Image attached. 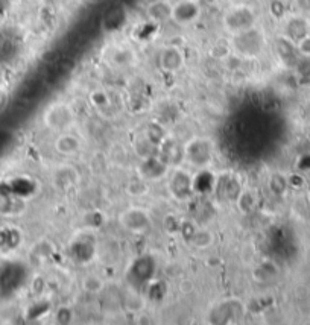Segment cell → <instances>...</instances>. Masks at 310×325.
Listing matches in <instances>:
<instances>
[{
	"mask_svg": "<svg viewBox=\"0 0 310 325\" xmlns=\"http://www.w3.org/2000/svg\"><path fill=\"white\" fill-rule=\"evenodd\" d=\"M103 286H105L103 284V280L97 275H87L81 283L82 290L87 293H99V292H102Z\"/></svg>",
	"mask_w": 310,
	"mask_h": 325,
	"instance_id": "15",
	"label": "cell"
},
{
	"mask_svg": "<svg viewBox=\"0 0 310 325\" xmlns=\"http://www.w3.org/2000/svg\"><path fill=\"white\" fill-rule=\"evenodd\" d=\"M255 25V14L246 5H237L230 8L224 16V26L233 35L249 29Z\"/></svg>",
	"mask_w": 310,
	"mask_h": 325,
	"instance_id": "2",
	"label": "cell"
},
{
	"mask_svg": "<svg viewBox=\"0 0 310 325\" xmlns=\"http://www.w3.org/2000/svg\"><path fill=\"white\" fill-rule=\"evenodd\" d=\"M296 50L302 57L310 58V34L304 35L299 41H296Z\"/></svg>",
	"mask_w": 310,
	"mask_h": 325,
	"instance_id": "17",
	"label": "cell"
},
{
	"mask_svg": "<svg viewBox=\"0 0 310 325\" xmlns=\"http://www.w3.org/2000/svg\"><path fill=\"white\" fill-rule=\"evenodd\" d=\"M230 53H231V46L228 43H224V41L213 44V47L210 50V55L215 60H227L230 57Z\"/></svg>",
	"mask_w": 310,
	"mask_h": 325,
	"instance_id": "16",
	"label": "cell"
},
{
	"mask_svg": "<svg viewBox=\"0 0 310 325\" xmlns=\"http://www.w3.org/2000/svg\"><path fill=\"white\" fill-rule=\"evenodd\" d=\"M171 190L177 196V199H189L193 192L192 178L186 171H175L171 178Z\"/></svg>",
	"mask_w": 310,
	"mask_h": 325,
	"instance_id": "9",
	"label": "cell"
},
{
	"mask_svg": "<svg viewBox=\"0 0 310 325\" xmlns=\"http://www.w3.org/2000/svg\"><path fill=\"white\" fill-rule=\"evenodd\" d=\"M296 5L302 11H310V0H296Z\"/></svg>",
	"mask_w": 310,
	"mask_h": 325,
	"instance_id": "21",
	"label": "cell"
},
{
	"mask_svg": "<svg viewBox=\"0 0 310 325\" xmlns=\"http://www.w3.org/2000/svg\"><path fill=\"white\" fill-rule=\"evenodd\" d=\"M7 102H8V94L4 90H0V111L7 106Z\"/></svg>",
	"mask_w": 310,
	"mask_h": 325,
	"instance_id": "20",
	"label": "cell"
},
{
	"mask_svg": "<svg viewBox=\"0 0 310 325\" xmlns=\"http://www.w3.org/2000/svg\"><path fill=\"white\" fill-rule=\"evenodd\" d=\"M184 156L193 166H205V165H209L213 158V147L209 140L193 138L184 147Z\"/></svg>",
	"mask_w": 310,
	"mask_h": 325,
	"instance_id": "4",
	"label": "cell"
},
{
	"mask_svg": "<svg viewBox=\"0 0 310 325\" xmlns=\"http://www.w3.org/2000/svg\"><path fill=\"white\" fill-rule=\"evenodd\" d=\"M91 103H93L94 106H99V108L108 105V96H107V93H103V91H100V90L91 93Z\"/></svg>",
	"mask_w": 310,
	"mask_h": 325,
	"instance_id": "18",
	"label": "cell"
},
{
	"mask_svg": "<svg viewBox=\"0 0 310 325\" xmlns=\"http://www.w3.org/2000/svg\"><path fill=\"white\" fill-rule=\"evenodd\" d=\"M87 2H90V4H94V5H99V4H102L103 0H87Z\"/></svg>",
	"mask_w": 310,
	"mask_h": 325,
	"instance_id": "22",
	"label": "cell"
},
{
	"mask_svg": "<svg viewBox=\"0 0 310 325\" xmlns=\"http://www.w3.org/2000/svg\"><path fill=\"white\" fill-rule=\"evenodd\" d=\"M73 319V311L67 307H61L57 311V322L60 323H69Z\"/></svg>",
	"mask_w": 310,
	"mask_h": 325,
	"instance_id": "19",
	"label": "cell"
},
{
	"mask_svg": "<svg viewBox=\"0 0 310 325\" xmlns=\"http://www.w3.org/2000/svg\"><path fill=\"white\" fill-rule=\"evenodd\" d=\"M111 61L119 67L129 66L134 61V52L131 49H126V47H119L113 52Z\"/></svg>",
	"mask_w": 310,
	"mask_h": 325,
	"instance_id": "13",
	"label": "cell"
},
{
	"mask_svg": "<svg viewBox=\"0 0 310 325\" xmlns=\"http://www.w3.org/2000/svg\"><path fill=\"white\" fill-rule=\"evenodd\" d=\"M120 225L134 234H144L150 228V219L141 208H128L119 216Z\"/></svg>",
	"mask_w": 310,
	"mask_h": 325,
	"instance_id": "3",
	"label": "cell"
},
{
	"mask_svg": "<svg viewBox=\"0 0 310 325\" xmlns=\"http://www.w3.org/2000/svg\"><path fill=\"white\" fill-rule=\"evenodd\" d=\"M44 123L52 129H67L73 123V114L67 105L55 103L44 113Z\"/></svg>",
	"mask_w": 310,
	"mask_h": 325,
	"instance_id": "6",
	"label": "cell"
},
{
	"mask_svg": "<svg viewBox=\"0 0 310 325\" xmlns=\"http://www.w3.org/2000/svg\"><path fill=\"white\" fill-rule=\"evenodd\" d=\"M186 63L184 53L178 46H166L159 57V64L162 67V70H165L166 73H177L183 69Z\"/></svg>",
	"mask_w": 310,
	"mask_h": 325,
	"instance_id": "7",
	"label": "cell"
},
{
	"mask_svg": "<svg viewBox=\"0 0 310 325\" xmlns=\"http://www.w3.org/2000/svg\"><path fill=\"white\" fill-rule=\"evenodd\" d=\"M140 171L143 172L141 175L144 178H149V180H159V178H163L168 172V165L159 156V155H153L150 158H146V159H141V166H140Z\"/></svg>",
	"mask_w": 310,
	"mask_h": 325,
	"instance_id": "10",
	"label": "cell"
},
{
	"mask_svg": "<svg viewBox=\"0 0 310 325\" xmlns=\"http://www.w3.org/2000/svg\"><path fill=\"white\" fill-rule=\"evenodd\" d=\"M81 149V140L73 134H61L55 140V150L63 155H73L79 152Z\"/></svg>",
	"mask_w": 310,
	"mask_h": 325,
	"instance_id": "11",
	"label": "cell"
},
{
	"mask_svg": "<svg viewBox=\"0 0 310 325\" xmlns=\"http://www.w3.org/2000/svg\"><path fill=\"white\" fill-rule=\"evenodd\" d=\"M146 17L152 23H165L172 20V4L166 0H152L146 7Z\"/></svg>",
	"mask_w": 310,
	"mask_h": 325,
	"instance_id": "8",
	"label": "cell"
},
{
	"mask_svg": "<svg viewBox=\"0 0 310 325\" xmlns=\"http://www.w3.org/2000/svg\"><path fill=\"white\" fill-rule=\"evenodd\" d=\"M201 16V7L196 0H177L172 5V20L180 26L195 23Z\"/></svg>",
	"mask_w": 310,
	"mask_h": 325,
	"instance_id": "5",
	"label": "cell"
},
{
	"mask_svg": "<svg viewBox=\"0 0 310 325\" xmlns=\"http://www.w3.org/2000/svg\"><path fill=\"white\" fill-rule=\"evenodd\" d=\"M307 23L304 19L299 17H293L286 23V38H289L290 41L296 43L299 41L304 35H307Z\"/></svg>",
	"mask_w": 310,
	"mask_h": 325,
	"instance_id": "12",
	"label": "cell"
},
{
	"mask_svg": "<svg viewBox=\"0 0 310 325\" xmlns=\"http://www.w3.org/2000/svg\"><path fill=\"white\" fill-rule=\"evenodd\" d=\"M265 46V34L258 28H255V25L249 29L234 34L231 41V47L243 58H257L258 55H262Z\"/></svg>",
	"mask_w": 310,
	"mask_h": 325,
	"instance_id": "1",
	"label": "cell"
},
{
	"mask_svg": "<svg viewBox=\"0 0 310 325\" xmlns=\"http://www.w3.org/2000/svg\"><path fill=\"white\" fill-rule=\"evenodd\" d=\"M215 237L209 230H196L190 239V242L196 246V248H209L213 243Z\"/></svg>",
	"mask_w": 310,
	"mask_h": 325,
	"instance_id": "14",
	"label": "cell"
}]
</instances>
